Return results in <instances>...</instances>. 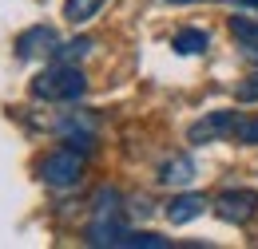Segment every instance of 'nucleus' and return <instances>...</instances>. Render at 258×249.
<instances>
[{
	"label": "nucleus",
	"mask_w": 258,
	"mask_h": 249,
	"mask_svg": "<svg viewBox=\"0 0 258 249\" xmlns=\"http://www.w3.org/2000/svg\"><path fill=\"white\" fill-rule=\"evenodd\" d=\"M84 91H88V75L76 63H52L32 79V95L48 103H76Z\"/></svg>",
	"instance_id": "obj_1"
},
{
	"label": "nucleus",
	"mask_w": 258,
	"mask_h": 249,
	"mask_svg": "<svg viewBox=\"0 0 258 249\" xmlns=\"http://www.w3.org/2000/svg\"><path fill=\"white\" fill-rule=\"evenodd\" d=\"M40 178H44V186H52V190H72L80 178H84V151L60 147V151L44 155V162H40Z\"/></svg>",
	"instance_id": "obj_2"
},
{
	"label": "nucleus",
	"mask_w": 258,
	"mask_h": 249,
	"mask_svg": "<svg viewBox=\"0 0 258 249\" xmlns=\"http://www.w3.org/2000/svg\"><path fill=\"white\" fill-rule=\"evenodd\" d=\"M215 214L223 221H230V225H246L258 214V194L254 190H223L215 198Z\"/></svg>",
	"instance_id": "obj_3"
},
{
	"label": "nucleus",
	"mask_w": 258,
	"mask_h": 249,
	"mask_svg": "<svg viewBox=\"0 0 258 249\" xmlns=\"http://www.w3.org/2000/svg\"><path fill=\"white\" fill-rule=\"evenodd\" d=\"M234 127H238V115H234V111H211V115H203L199 123H191L187 139H191L195 147L219 143V139H226V135H234Z\"/></svg>",
	"instance_id": "obj_4"
},
{
	"label": "nucleus",
	"mask_w": 258,
	"mask_h": 249,
	"mask_svg": "<svg viewBox=\"0 0 258 249\" xmlns=\"http://www.w3.org/2000/svg\"><path fill=\"white\" fill-rule=\"evenodd\" d=\"M60 48V36L52 24H32L28 32L16 36V56L20 60H36V56H52Z\"/></svg>",
	"instance_id": "obj_5"
},
{
	"label": "nucleus",
	"mask_w": 258,
	"mask_h": 249,
	"mask_svg": "<svg viewBox=\"0 0 258 249\" xmlns=\"http://www.w3.org/2000/svg\"><path fill=\"white\" fill-rule=\"evenodd\" d=\"M203 210H207V198H203V194H175L163 214H167L171 225H187V221L203 218Z\"/></svg>",
	"instance_id": "obj_6"
},
{
	"label": "nucleus",
	"mask_w": 258,
	"mask_h": 249,
	"mask_svg": "<svg viewBox=\"0 0 258 249\" xmlns=\"http://www.w3.org/2000/svg\"><path fill=\"white\" fill-rule=\"evenodd\" d=\"M171 241L167 237H159V233H147V229H119L111 241H107V249H167Z\"/></svg>",
	"instance_id": "obj_7"
},
{
	"label": "nucleus",
	"mask_w": 258,
	"mask_h": 249,
	"mask_svg": "<svg viewBox=\"0 0 258 249\" xmlns=\"http://www.w3.org/2000/svg\"><path fill=\"white\" fill-rule=\"evenodd\" d=\"M155 178H159L163 186H191L195 182V162L187 155H175V158H167V162L159 166Z\"/></svg>",
	"instance_id": "obj_8"
},
{
	"label": "nucleus",
	"mask_w": 258,
	"mask_h": 249,
	"mask_svg": "<svg viewBox=\"0 0 258 249\" xmlns=\"http://www.w3.org/2000/svg\"><path fill=\"white\" fill-rule=\"evenodd\" d=\"M230 36L238 40V48L258 60V20H246V16H230Z\"/></svg>",
	"instance_id": "obj_9"
},
{
	"label": "nucleus",
	"mask_w": 258,
	"mask_h": 249,
	"mask_svg": "<svg viewBox=\"0 0 258 249\" xmlns=\"http://www.w3.org/2000/svg\"><path fill=\"white\" fill-rule=\"evenodd\" d=\"M207 44H211V36H207L203 28H179L175 40H171V48H175L179 56H203Z\"/></svg>",
	"instance_id": "obj_10"
},
{
	"label": "nucleus",
	"mask_w": 258,
	"mask_h": 249,
	"mask_svg": "<svg viewBox=\"0 0 258 249\" xmlns=\"http://www.w3.org/2000/svg\"><path fill=\"white\" fill-rule=\"evenodd\" d=\"M103 4H107V0H64V20L80 28V24H88V20L96 16Z\"/></svg>",
	"instance_id": "obj_11"
},
{
	"label": "nucleus",
	"mask_w": 258,
	"mask_h": 249,
	"mask_svg": "<svg viewBox=\"0 0 258 249\" xmlns=\"http://www.w3.org/2000/svg\"><path fill=\"white\" fill-rule=\"evenodd\" d=\"M92 48H96V44H92L88 36H80V40H72V44H60V48L52 52V60L56 63H76V60H84Z\"/></svg>",
	"instance_id": "obj_12"
},
{
	"label": "nucleus",
	"mask_w": 258,
	"mask_h": 249,
	"mask_svg": "<svg viewBox=\"0 0 258 249\" xmlns=\"http://www.w3.org/2000/svg\"><path fill=\"white\" fill-rule=\"evenodd\" d=\"M234 139H238L242 147H258V115H250V119H238V127H234Z\"/></svg>",
	"instance_id": "obj_13"
},
{
	"label": "nucleus",
	"mask_w": 258,
	"mask_h": 249,
	"mask_svg": "<svg viewBox=\"0 0 258 249\" xmlns=\"http://www.w3.org/2000/svg\"><path fill=\"white\" fill-rule=\"evenodd\" d=\"M238 99L242 103H258V75H250L246 83H238Z\"/></svg>",
	"instance_id": "obj_14"
},
{
	"label": "nucleus",
	"mask_w": 258,
	"mask_h": 249,
	"mask_svg": "<svg viewBox=\"0 0 258 249\" xmlns=\"http://www.w3.org/2000/svg\"><path fill=\"white\" fill-rule=\"evenodd\" d=\"M230 4H242V8H254L258 12V0H230Z\"/></svg>",
	"instance_id": "obj_15"
},
{
	"label": "nucleus",
	"mask_w": 258,
	"mask_h": 249,
	"mask_svg": "<svg viewBox=\"0 0 258 249\" xmlns=\"http://www.w3.org/2000/svg\"><path fill=\"white\" fill-rule=\"evenodd\" d=\"M167 4H199V0H167Z\"/></svg>",
	"instance_id": "obj_16"
}]
</instances>
